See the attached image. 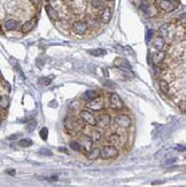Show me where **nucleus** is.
<instances>
[{
	"mask_svg": "<svg viewBox=\"0 0 186 187\" xmlns=\"http://www.w3.org/2000/svg\"><path fill=\"white\" fill-rule=\"evenodd\" d=\"M178 22H179V25H181V27H186V13L185 14H183L181 17H179Z\"/></svg>",
	"mask_w": 186,
	"mask_h": 187,
	"instance_id": "35",
	"label": "nucleus"
},
{
	"mask_svg": "<svg viewBox=\"0 0 186 187\" xmlns=\"http://www.w3.org/2000/svg\"><path fill=\"white\" fill-rule=\"evenodd\" d=\"M101 155V149L100 148H92V149L87 153V159L90 161H96L100 157Z\"/></svg>",
	"mask_w": 186,
	"mask_h": 187,
	"instance_id": "19",
	"label": "nucleus"
},
{
	"mask_svg": "<svg viewBox=\"0 0 186 187\" xmlns=\"http://www.w3.org/2000/svg\"><path fill=\"white\" fill-rule=\"evenodd\" d=\"M185 149L186 147H184V146H177L176 147V150H178V152H184Z\"/></svg>",
	"mask_w": 186,
	"mask_h": 187,
	"instance_id": "41",
	"label": "nucleus"
},
{
	"mask_svg": "<svg viewBox=\"0 0 186 187\" xmlns=\"http://www.w3.org/2000/svg\"><path fill=\"white\" fill-rule=\"evenodd\" d=\"M91 4L94 8H101L104 6V0H91Z\"/></svg>",
	"mask_w": 186,
	"mask_h": 187,
	"instance_id": "30",
	"label": "nucleus"
},
{
	"mask_svg": "<svg viewBox=\"0 0 186 187\" xmlns=\"http://www.w3.org/2000/svg\"><path fill=\"white\" fill-rule=\"evenodd\" d=\"M79 144L82 145L83 149L85 150L86 153H89L92 148H93V139L92 137H89V136H81L79 137Z\"/></svg>",
	"mask_w": 186,
	"mask_h": 187,
	"instance_id": "10",
	"label": "nucleus"
},
{
	"mask_svg": "<svg viewBox=\"0 0 186 187\" xmlns=\"http://www.w3.org/2000/svg\"><path fill=\"white\" fill-rule=\"evenodd\" d=\"M19 145L21 147H30V146L32 145V140L29 139V138H24V139H21L19 141Z\"/></svg>",
	"mask_w": 186,
	"mask_h": 187,
	"instance_id": "25",
	"label": "nucleus"
},
{
	"mask_svg": "<svg viewBox=\"0 0 186 187\" xmlns=\"http://www.w3.org/2000/svg\"><path fill=\"white\" fill-rule=\"evenodd\" d=\"M35 125H36V123H35V122H30L28 125H27V131L31 132L32 130H35V127H36Z\"/></svg>",
	"mask_w": 186,
	"mask_h": 187,
	"instance_id": "38",
	"label": "nucleus"
},
{
	"mask_svg": "<svg viewBox=\"0 0 186 187\" xmlns=\"http://www.w3.org/2000/svg\"><path fill=\"white\" fill-rule=\"evenodd\" d=\"M35 25H36V20H30V21L25 22V23L21 27V30H22V32L25 35V33L31 32V31L34 30Z\"/></svg>",
	"mask_w": 186,
	"mask_h": 187,
	"instance_id": "16",
	"label": "nucleus"
},
{
	"mask_svg": "<svg viewBox=\"0 0 186 187\" xmlns=\"http://www.w3.org/2000/svg\"><path fill=\"white\" fill-rule=\"evenodd\" d=\"M59 150H60V152H62V153H64V154H67V155L70 154V153H69V150H68L67 148H64V147H60V148H59Z\"/></svg>",
	"mask_w": 186,
	"mask_h": 187,
	"instance_id": "39",
	"label": "nucleus"
},
{
	"mask_svg": "<svg viewBox=\"0 0 186 187\" xmlns=\"http://www.w3.org/2000/svg\"><path fill=\"white\" fill-rule=\"evenodd\" d=\"M6 173H7V174H9V176H15L16 171H15V170H8V171H6Z\"/></svg>",
	"mask_w": 186,
	"mask_h": 187,
	"instance_id": "42",
	"label": "nucleus"
},
{
	"mask_svg": "<svg viewBox=\"0 0 186 187\" xmlns=\"http://www.w3.org/2000/svg\"><path fill=\"white\" fill-rule=\"evenodd\" d=\"M178 108L181 112L186 114V100H181L179 103H178Z\"/></svg>",
	"mask_w": 186,
	"mask_h": 187,
	"instance_id": "31",
	"label": "nucleus"
},
{
	"mask_svg": "<svg viewBox=\"0 0 186 187\" xmlns=\"http://www.w3.org/2000/svg\"><path fill=\"white\" fill-rule=\"evenodd\" d=\"M39 136H40V138H42L43 140H47V137H48L47 127H43V129L40 130V132H39Z\"/></svg>",
	"mask_w": 186,
	"mask_h": 187,
	"instance_id": "29",
	"label": "nucleus"
},
{
	"mask_svg": "<svg viewBox=\"0 0 186 187\" xmlns=\"http://www.w3.org/2000/svg\"><path fill=\"white\" fill-rule=\"evenodd\" d=\"M105 1H110V0H105Z\"/></svg>",
	"mask_w": 186,
	"mask_h": 187,
	"instance_id": "45",
	"label": "nucleus"
},
{
	"mask_svg": "<svg viewBox=\"0 0 186 187\" xmlns=\"http://www.w3.org/2000/svg\"><path fill=\"white\" fill-rule=\"evenodd\" d=\"M87 53L93 56H104L107 54V51L104 48H93V50H89Z\"/></svg>",
	"mask_w": 186,
	"mask_h": 187,
	"instance_id": "22",
	"label": "nucleus"
},
{
	"mask_svg": "<svg viewBox=\"0 0 186 187\" xmlns=\"http://www.w3.org/2000/svg\"><path fill=\"white\" fill-rule=\"evenodd\" d=\"M8 105H9V99L7 97H1V99H0V107H1V109H6L8 107Z\"/></svg>",
	"mask_w": 186,
	"mask_h": 187,
	"instance_id": "27",
	"label": "nucleus"
},
{
	"mask_svg": "<svg viewBox=\"0 0 186 187\" xmlns=\"http://www.w3.org/2000/svg\"><path fill=\"white\" fill-rule=\"evenodd\" d=\"M45 9H46V13H47L48 17L51 20H53V21H57V20H59V13L57 12V9L55 8H53L52 6L47 5L46 7H45Z\"/></svg>",
	"mask_w": 186,
	"mask_h": 187,
	"instance_id": "18",
	"label": "nucleus"
},
{
	"mask_svg": "<svg viewBox=\"0 0 186 187\" xmlns=\"http://www.w3.org/2000/svg\"><path fill=\"white\" fill-rule=\"evenodd\" d=\"M111 16H113V10H111V8L106 7V8H104L102 13H101L100 19L104 23H108L110 20H111Z\"/></svg>",
	"mask_w": 186,
	"mask_h": 187,
	"instance_id": "14",
	"label": "nucleus"
},
{
	"mask_svg": "<svg viewBox=\"0 0 186 187\" xmlns=\"http://www.w3.org/2000/svg\"><path fill=\"white\" fill-rule=\"evenodd\" d=\"M108 140H109V142L110 144H113V145H119V144H121V136H119L117 133H113V134H110L109 136Z\"/></svg>",
	"mask_w": 186,
	"mask_h": 187,
	"instance_id": "23",
	"label": "nucleus"
},
{
	"mask_svg": "<svg viewBox=\"0 0 186 187\" xmlns=\"http://www.w3.org/2000/svg\"><path fill=\"white\" fill-rule=\"evenodd\" d=\"M79 117L82 118V121L85 122L86 124H89L91 127H97V117L89 110H81Z\"/></svg>",
	"mask_w": 186,
	"mask_h": 187,
	"instance_id": "8",
	"label": "nucleus"
},
{
	"mask_svg": "<svg viewBox=\"0 0 186 187\" xmlns=\"http://www.w3.org/2000/svg\"><path fill=\"white\" fill-rule=\"evenodd\" d=\"M69 146H70V148H71L72 150H75V152H81L82 149H83V147H82V145L79 144V141H70V144H69Z\"/></svg>",
	"mask_w": 186,
	"mask_h": 187,
	"instance_id": "24",
	"label": "nucleus"
},
{
	"mask_svg": "<svg viewBox=\"0 0 186 187\" xmlns=\"http://www.w3.org/2000/svg\"><path fill=\"white\" fill-rule=\"evenodd\" d=\"M153 36H154V31H153L152 29H146V42H151Z\"/></svg>",
	"mask_w": 186,
	"mask_h": 187,
	"instance_id": "32",
	"label": "nucleus"
},
{
	"mask_svg": "<svg viewBox=\"0 0 186 187\" xmlns=\"http://www.w3.org/2000/svg\"><path fill=\"white\" fill-rule=\"evenodd\" d=\"M99 94H100L99 93V91H96V90H87V91H85V92L83 93L82 99H84L86 101H90L92 99L99 97Z\"/></svg>",
	"mask_w": 186,
	"mask_h": 187,
	"instance_id": "15",
	"label": "nucleus"
},
{
	"mask_svg": "<svg viewBox=\"0 0 186 187\" xmlns=\"http://www.w3.org/2000/svg\"><path fill=\"white\" fill-rule=\"evenodd\" d=\"M115 66L119 67V69H122L124 72H130V74H132V72H131V71H132L131 64H130L129 62H128V60H125L124 57H116V59H115Z\"/></svg>",
	"mask_w": 186,
	"mask_h": 187,
	"instance_id": "11",
	"label": "nucleus"
},
{
	"mask_svg": "<svg viewBox=\"0 0 186 187\" xmlns=\"http://www.w3.org/2000/svg\"><path fill=\"white\" fill-rule=\"evenodd\" d=\"M140 9L143 10L145 14L147 15V16H151V10H152V8H151V6L148 5V4H141L140 5Z\"/></svg>",
	"mask_w": 186,
	"mask_h": 187,
	"instance_id": "26",
	"label": "nucleus"
},
{
	"mask_svg": "<svg viewBox=\"0 0 186 187\" xmlns=\"http://www.w3.org/2000/svg\"><path fill=\"white\" fill-rule=\"evenodd\" d=\"M177 161L176 157H173V159H170V160H168L167 162H166V164H172V163H175Z\"/></svg>",
	"mask_w": 186,
	"mask_h": 187,
	"instance_id": "40",
	"label": "nucleus"
},
{
	"mask_svg": "<svg viewBox=\"0 0 186 187\" xmlns=\"http://www.w3.org/2000/svg\"><path fill=\"white\" fill-rule=\"evenodd\" d=\"M39 179H43V180H48L51 182H57V176H52V177H39Z\"/></svg>",
	"mask_w": 186,
	"mask_h": 187,
	"instance_id": "36",
	"label": "nucleus"
},
{
	"mask_svg": "<svg viewBox=\"0 0 186 187\" xmlns=\"http://www.w3.org/2000/svg\"><path fill=\"white\" fill-rule=\"evenodd\" d=\"M175 35H176V29L173 27V24L166 23L159 29V36H161L166 42L171 40L175 37Z\"/></svg>",
	"mask_w": 186,
	"mask_h": 187,
	"instance_id": "2",
	"label": "nucleus"
},
{
	"mask_svg": "<svg viewBox=\"0 0 186 187\" xmlns=\"http://www.w3.org/2000/svg\"><path fill=\"white\" fill-rule=\"evenodd\" d=\"M82 118H78L76 116H67L63 121V127L67 133L76 136L79 133L82 129H83V124L81 122Z\"/></svg>",
	"mask_w": 186,
	"mask_h": 187,
	"instance_id": "1",
	"label": "nucleus"
},
{
	"mask_svg": "<svg viewBox=\"0 0 186 187\" xmlns=\"http://www.w3.org/2000/svg\"><path fill=\"white\" fill-rule=\"evenodd\" d=\"M39 153L42 155H46V156H51L52 155V152L49 149H47V148H42V149L39 150Z\"/></svg>",
	"mask_w": 186,
	"mask_h": 187,
	"instance_id": "37",
	"label": "nucleus"
},
{
	"mask_svg": "<svg viewBox=\"0 0 186 187\" xmlns=\"http://www.w3.org/2000/svg\"><path fill=\"white\" fill-rule=\"evenodd\" d=\"M31 1H32V4H34V5H38L40 0H31Z\"/></svg>",
	"mask_w": 186,
	"mask_h": 187,
	"instance_id": "43",
	"label": "nucleus"
},
{
	"mask_svg": "<svg viewBox=\"0 0 186 187\" xmlns=\"http://www.w3.org/2000/svg\"><path fill=\"white\" fill-rule=\"evenodd\" d=\"M87 28H89V25H87L86 22H84V21H76V22L72 23L71 30L75 35L82 36V35H84L87 31Z\"/></svg>",
	"mask_w": 186,
	"mask_h": 187,
	"instance_id": "9",
	"label": "nucleus"
},
{
	"mask_svg": "<svg viewBox=\"0 0 186 187\" xmlns=\"http://www.w3.org/2000/svg\"><path fill=\"white\" fill-rule=\"evenodd\" d=\"M110 124V116L108 114H101L97 118V125L99 127H106Z\"/></svg>",
	"mask_w": 186,
	"mask_h": 187,
	"instance_id": "12",
	"label": "nucleus"
},
{
	"mask_svg": "<svg viewBox=\"0 0 186 187\" xmlns=\"http://www.w3.org/2000/svg\"><path fill=\"white\" fill-rule=\"evenodd\" d=\"M159 86H160V90H161L164 94H167L168 92H169V90H170L169 83H168L167 79H164V78H161V79L159 80Z\"/></svg>",
	"mask_w": 186,
	"mask_h": 187,
	"instance_id": "20",
	"label": "nucleus"
},
{
	"mask_svg": "<svg viewBox=\"0 0 186 187\" xmlns=\"http://www.w3.org/2000/svg\"><path fill=\"white\" fill-rule=\"evenodd\" d=\"M4 27H5L7 30H15L17 28V21H15L13 19H9V20H6L5 23H4Z\"/></svg>",
	"mask_w": 186,
	"mask_h": 187,
	"instance_id": "21",
	"label": "nucleus"
},
{
	"mask_svg": "<svg viewBox=\"0 0 186 187\" xmlns=\"http://www.w3.org/2000/svg\"><path fill=\"white\" fill-rule=\"evenodd\" d=\"M52 78L53 77H43V78H40V83L44 85H49L52 83Z\"/></svg>",
	"mask_w": 186,
	"mask_h": 187,
	"instance_id": "34",
	"label": "nucleus"
},
{
	"mask_svg": "<svg viewBox=\"0 0 186 187\" xmlns=\"http://www.w3.org/2000/svg\"><path fill=\"white\" fill-rule=\"evenodd\" d=\"M167 56V53L164 51H158L153 54V62L154 64H162V62L164 61Z\"/></svg>",
	"mask_w": 186,
	"mask_h": 187,
	"instance_id": "13",
	"label": "nucleus"
},
{
	"mask_svg": "<svg viewBox=\"0 0 186 187\" xmlns=\"http://www.w3.org/2000/svg\"><path fill=\"white\" fill-rule=\"evenodd\" d=\"M102 84H104V86H105V87H107V89H109V90H113V89H115V87H116V84H114V83H113V82H110V80L104 82Z\"/></svg>",
	"mask_w": 186,
	"mask_h": 187,
	"instance_id": "33",
	"label": "nucleus"
},
{
	"mask_svg": "<svg viewBox=\"0 0 186 187\" xmlns=\"http://www.w3.org/2000/svg\"><path fill=\"white\" fill-rule=\"evenodd\" d=\"M16 138H17V134H15L14 137H9V138H8V140H12V139H16Z\"/></svg>",
	"mask_w": 186,
	"mask_h": 187,
	"instance_id": "44",
	"label": "nucleus"
},
{
	"mask_svg": "<svg viewBox=\"0 0 186 187\" xmlns=\"http://www.w3.org/2000/svg\"><path fill=\"white\" fill-rule=\"evenodd\" d=\"M153 46L155 47L158 51H162L163 48H164V46H166V40L161 36H158V37L153 40Z\"/></svg>",
	"mask_w": 186,
	"mask_h": 187,
	"instance_id": "17",
	"label": "nucleus"
},
{
	"mask_svg": "<svg viewBox=\"0 0 186 187\" xmlns=\"http://www.w3.org/2000/svg\"><path fill=\"white\" fill-rule=\"evenodd\" d=\"M119 154V149L116 148V146L111 145H105L101 148V155L100 157L104 160H110L114 159L115 156H117Z\"/></svg>",
	"mask_w": 186,
	"mask_h": 187,
	"instance_id": "4",
	"label": "nucleus"
},
{
	"mask_svg": "<svg viewBox=\"0 0 186 187\" xmlns=\"http://www.w3.org/2000/svg\"><path fill=\"white\" fill-rule=\"evenodd\" d=\"M92 139L93 141H100L101 140V132L98 131V130H94V131L92 132Z\"/></svg>",
	"mask_w": 186,
	"mask_h": 187,
	"instance_id": "28",
	"label": "nucleus"
},
{
	"mask_svg": "<svg viewBox=\"0 0 186 187\" xmlns=\"http://www.w3.org/2000/svg\"><path fill=\"white\" fill-rule=\"evenodd\" d=\"M131 124H132V119L125 114H119L115 117V125H117L119 127L126 129V127H131Z\"/></svg>",
	"mask_w": 186,
	"mask_h": 187,
	"instance_id": "6",
	"label": "nucleus"
},
{
	"mask_svg": "<svg viewBox=\"0 0 186 187\" xmlns=\"http://www.w3.org/2000/svg\"><path fill=\"white\" fill-rule=\"evenodd\" d=\"M86 108L91 109L92 112H100V110H102L105 108V100L99 95V97H97V98L87 101Z\"/></svg>",
	"mask_w": 186,
	"mask_h": 187,
	"instance_id": "5",
	"label": "nucleus"
},
{
	"mask_svg": "<svg viewBox=\"0 0 186 187\" xmlns=\"http://www.w3.org/2000/svg\"><path fill=\"white\" fill-rule=\"evenodd\" d=\"M109 105L113 109H116V110H122V109H124V107H125L123 100L119 98V94H116V93H110Z\"/></svg>",
	"mask_w": 186,
	"mask_h": 187,
	"instance_id": "7",
	"label": "nucleus"
},
{
	"mask_svg": "<svg viewBox=\"0 0 186 187\" xmlns=\"http://www.w3.org/2000/svg\"><path fill=\"white\" fill-rule=\"evenodd\" d=\"M179 7L178 0H161L159 2V8L164 13H171Z\"/></svg>",
	"mask_w": 186,
	"mask_h": 187,
	"instance_id": "3",
	"label": "nucleus"
}]
</instances>
